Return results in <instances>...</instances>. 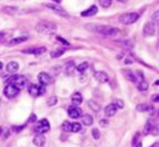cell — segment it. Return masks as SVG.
<instances>
[{"instance_id":"cell-1","label":"cell","mask_w":159,"mask_h":147,"mask_svg":"<svg viewBox=\"0 0 159 147\" xmlns=\"http://www.w3.org/2000/svg\"><path fill=\"white\" fill-rule=\"evenodd\" d=\"M86 28L91 31H94V32H97L104 37H108V38H112V37H116L118 36L119 33V30L117 28H113L110 27V26H102V24H93V23H90V24H86Z\"/></svg>"},{"instance_id":"cell-2","label":"cell","mask_w":159,"mask_h":147,"mask_svg":"<svg viewBox=\"0 0 159 147\" xmlns=\"http://www.w3.org/2000/svg\"><path fill=\"white\" fill-rule=\"evenodd\" d=\"M35 30L41 34L52 36L56 32V24L50 21H41L35 26Z\"/></svg>"},{"instance_id":"cell-3","label":"cell","mask_w":159,"mask_h":147,"mask_svg":"<svg viewBox=\"0 0 159 147\" xmlns=\"http://www.w3.org/2000/svg\"><path fill=\"white\" fill-rule=\"evenodd\" d=\"M138 19H139V15L137 12H127L122 15L118 20L122 24H132V23H135Z\"/></svg>"},{"instance_id":"cell-4","label":"cell","mask_w":159,"mask_h":147,"mask_svg":"<svg viewBox=\"0 0 159 147\" xmlns=\"http://www.w3.org/2000/svg\"><path fill=\"white\" fill-rule=\"evenodd\" d=\"M50 131V123L47 118H42L37 123V125L34 127V132L37 134H44L47 132Z\"/></svg>"},{"instance_id":"cell-5","label":"cell","mask_w":159,"mask_h":147,"mask_svg":"<svg viewBox=\"0 0 159 147\" xmlns=\"http://www.w3.org/2000/svg\"><path fill=\"white\" fill-rule=\"evenodd\" d=\"M20 91H21V90H20L19 87H17L15 84L9 83V84H7V86L5 87L3 94H5L8 98H16L17 95L20 93Z\"/></svg>"},{"instance_id":"cell-6","label":"cell","mask_w":159,"mask_h":147,"mask_svg":"<svg viewBox=\"0 0 159 147\" xmlns=\"http://www.w3.org/2000/svg\"><path fill=\"white\" fill-rule=\"evenodd\" d=\"M45 93V88L41 84H31L29 86V94L32 98H38L40 95H43Z\"/></svg>"},{"instance_id":"cell-7","label":"cell","mask_w":159,"mask_h":147,"mask_svg":"<svg viewBox=\"0 0 159 147\" xmlns=\"http://www.w3.org/2000/svg\"><path fill=\"white\" fill-rule=\"evenodd\" d=\"M62 130L64 132L78 133V132L82 131V125L80 123H69V122H65L63 124V126H62Z\"/></svg>"},{"instance_id":"cell-8","label":"cell","mask_w":159,"mask_h":147,"mask_svg":"<svg viewBox=\"0 0 159 147\" xmlns=\"http://www.w3.org/2000/svg\"><path fill=\"white\" fill-rule=\"evenodd\" d=\"M9 83H12V84H15L17 87H19L20 90L23 88V87L26 86V84H27V79L24 77V76H12L10 79H8V81Z\"/></svg>"},{"instance_id":"cell-9","label":"cell","mask_w":159,"mask_h":147,"mask_svg":"<svg viewBox=\"0 0 159 147\" xmlns=\"http://www.w3.org/2000/svg\"><path fill=\"white\" fill-rule=\"evenodd\" d=\"M143 32L145 37H153L156 32V26L154 22H147L145 23L143 29Z\"/></svg>"},{"instance_id":"cell-10","label":"cell","mask_w":159,"mask_h":147,"mask_svg":"<svg viewBox=\"0 0 159 147\" xmlns=\"http://www.w3.org/2000/svg\"><path fill=\"white\" fill-rule=\"evenodd\" d=\"M45 7L49 8L50 10H52L53 12H55V13H58L59 16L65 17V18L69 17V13H67L64 9H62L61 7H59L58 5H53V3H45Z\"/></svg>"},{"instance_id":"cell-11","label":"cell","mask_w":159,"mask_h":147,"mask_svg":"<svg viewBox=\"0 0 159 147\" xmlns=\"http://www.w3.org/2000/svg\"><path fill=\"white\" fill-rule=\"evenodd\" d=\"M38 80H39V82H40L41 85L45 86V85H48V84H50V83L52 82V77H51L50 74H48V73H45V72H41V73H39Z\"/></svg>"},{"instance_id":"cell-12","label":"cell","mask_w":159,"mask_h":147,"mask_svg":"<svg viewBox=\"0 0 159 147\" xmlns=\"http://www.w3.org/2000/svg\"><path fill=\"white\" fill-rule=\"evenodd\" d=\"M67 114L71 118H78L82 115V109H78L77 106H70L67 109Z\"/></svg>"},{"instance_id":"cell-13","label":"cell","mask_w":159,"mask_h":147,"mask_svg":"<svg viewBox=\"0 0 159 147\" xmlns=\"http://www.w3.org/2000/svg\"><path fill=\"white\" fill-rule=\"evenodd\" d=\"M94 77L96 81H99V83H107L110 81V76L107 75V73H105L103 71H97L94 73Z\"/></svg>"},{"instance_id":"cell-14","label":"cell","mask_w":159,"mask_h":147,"mask_svg":"<svg viewBox=\"0 0 159 147\" xmlns=\"http://www.w3.org/2000/svg\"><path fill=\"white\" fill-rule=\"evenodd\" d=\"M23 53L26 54H33V55H41L47 52V48L45 47H40V48H35V49H28V50H23L22 51Z\"/></svg>"},{"instance_id":"cell-15","label":"cell","mask_w":159,"mask_h":147,"mask_svg":"<svg viewBox=\"0 0 159 147\" xmlns=\"http://www.w3.org/2000/svg\"><path fill=\"white\" fill-rule=\"evenodd\" d=\"M97 11H99L97 7H96V6H92V7H90L88 9H86V10L82 11L81 16H82V17H92V16H95V15L97 13Z\"/></svg>"},{"instance_id":"cell-16","label":"cell","mask_w":159,"mask_h":147,"mask_svg":"<svg viewBox=\"0 0 159 147\" xmlns=\"http://www.w3.org/2000/svg\"><path fill=\"white\" fill-rule=\"evenodd\" d=\"M117 113V107H116L114 104H110L105 107V115L107 117H112Z\"/></svg>"},{"instance_id":"cell-17","label":"cell","mask_w":159,"mask_h":147,"mask_svg":"<svg viewBox=\"0 0 159 147\" xmlns=\"http://www.w3.org/2000/svg\"><path fill=\"white\" fill-rule=\"evenodd\" d=\"M33 144L37 147H42L45 144V137L42 134H38L37 136L33 138Z\"/></svg>"},{"instance_id":"cell-18","label":"cell","mask_w":159,"mask_h":147,"mask_svg":"<svg viewBox=\"0 0 159 147\" xmlns=\"http://www.w3.org/2000/svg\"><path fill=\"white\" fill-rule=\"evenodd\" d=\"M123 74L125 75L128 81L133 82V83H136L137 82V77L135 75V73L132 71V70H123Z\"/></svg>"},{"instance_id":"cell-19","label":"cell","mask_w":159,"mask_h":147,"mask_svg":"<svg viewBox=\"0 0 159 147\" xmlns=\"http://www.w3.org/2000/svg\"><path fill=\"white\" fill-rule=\"evenodd\" d=\"M19 63L18 62H15V61H11L9 62L7 65H6V70L9 72V73H13V72H16L19 70Z\"/></svg>"},{"instance_id":"cell-20","label":"cell","mask_w":159,"mask_h":147,"mask_svg":"<svg viewBox=\"0 0 159 147\" xmlns=\"http://www.w3.org/2000/svg\"><path fill=\"white\" fill-rule=\"evenodd\" d=\"M28 40V37H24V36H22V37H18V38H15L10 40L9 41V45H17V44H20L22 42H26Z\"/></svg>"},{"instance_id":"cell-21","label":"cell","mask_w":159,"mask_h":147,"mask_svg":"<svg viewBox=\"0 0 159 147\" xmlns=\"http://www.w3.org/2000/svg\"><path fill=\"white\" fill-rule=\"evenodd\" d=\"M71 100H72V103L74 104V105H80V104H82L83 102V98L80 93H74V94L72 95Z\"/></svg>"},{"instance_id":"cell-22","label":"cell","mask_w":159,"mask_h":147,"mask_svg":"<svg viewBox=\"0 0 159 147\" xmlns=\"http://www.w3.org/2000/svg\"><path fill=\"white\" fill-rule=\"evenodd\" d=\"M87 106L92 109L93 112H99L101 111V105L97 102H95L93 100H90L87 102Z\"/></svg>"},{"instance_id":"cell-23","label":"cell","mask_w":159,"mask_h":147,"mask_svg":"<svg viewBox=\"0 0 159 147\" xmlns=\"http://www.w3.org/2000/svg\"><path fill=\"white\" fill-rule=\"evenodd\" d=\"M136 85H137L138 90H139V91H143V92L144 91H147V88H148V83L145 81V79L136 82Z\"/></svg>"},{"instance_id":"cell-24","label":"cell","mask_w":159,"mask_h":147,"mask_svg":"<svg viewBox=\"0 0 159 147\" xmlns=\"http://www.w3.org/2000/svg\"><path fill=\"white\" fill-rule=\"evenodd\" d=\"M74 70H75V63H74L73 61L69 62V63H67V64L65 65V73L67 74V75L72 74Z\"/></svg>"},{"instance_id":"cell-25","label":"cell","mask_w":159,"mask_h":147,"mask_svg":"<svg viewBox=\"0 0 159 147\" xmlns=\"http://www.w3.org/2000/svg\"><path fill=\"white\" fill-rule=\"evenodd\" d=\"M136 109H137L138 112H148V111L151 109V106L148 105V104H146V103L138 104L137 106H136Z\"/></svg>"},{"instance_id":"cell-26","label":"cell","mask_w":159,"mask_h":147,"mask_svg":"<svg viewBox=\"0 0 159 147\" xmlns=\"http://www.w3.org/2000/svg\"><path fill=\"white\" fill-rule=\"evenodd\" d=\"M82 123L86 126H91L93 124V117L91 115H84L82 117Z\"/></svg>"},{"instance_id":"cell-27","label":"cell","mask_w":159,"mask_h":147,"mask_svg":"<svg viewBox=\"0 0 159 147\" xmlns=\"http://www.w3.org/2000/svg\"><path fill=\"white\" fill-rule=\"evenodd\" d=\"M154 130V124L153 122H147L146 125H145V128H144V135H148L150 134Z\"/></svg>"},{"instance_id":"cell-28","label":"cell","mask_w":159,"mask_h":147,"mask_svg":"<svg viewBox=\"0 0 159 147\" xmlns=\"http://www.w3.org/2000/svg\"><path fill=\"white\" fill-rule=\"evenodd\" d=\"M88 69V63L87 62H82L80 65H77V68H76V71H77V73H80V74H83L84 72L86 71Z\"/></svg>"},{"instance_id":"cell-29","label":"cell","mask_w":159,"mask_h":147,"mask_svg":"<svg viewBox=\"0 0 159 147\" xmlns=\"http://www.w3.org/2000/svg\"><path fill=\"white\" fill-rule=\"evenodd\" d=\"M64 54V50H55V51H52L51 52V58L53 59H56V58H60L62 55Z\"/></svg>"},{"instance_id":"cell-30","label":"cell","mask_w":159,"mask_h":147,"mask_svg":"<svg viewBox=\"0 0 159 147\" xmlns=\"http://www.w3.org/2000/svg\"><path fill=\"white\" fill-rule=\"evenodd\" d=\"M3 11L13 15V13H18V12H19V8H17V7H5V8H3Z\"/></svg>"},{"instance_id":"cell-31","label":"cell","mask_w":159,"mask_h":147,"mask_svg":"<svg viewBox=\"0 0 159 147\" xmlns=\"http://www.w3.org/2000/svg\"><path fill=\"white\" fill-rule=\"evenodd\" d=\"M99 2L103 8H108L112 5V0H99Z\"/></svg>"},{"instance_id":"cell-32","label":"cell","mask_w":159,"mask_h":147,"mask_svg":"<svg viewBox=\"0 0 159 147\" xmlns=\"http://www.w3.org/2000/svg\"><path fill=\"white\" fill-rule=\"evenodd\" d=\"M114 105H115L117 109H123L124 107V102L122 101V100H119V98H116V100H114Z\"/></svg>"},{"instance_id":"cell-33","label":"cell","mask_w":159,"mask_h":147,"mask_svg":"<svg viewBox=\"0 0 159 147\" xmlns=\"http://www.w3.org/2000/svg\"><path fill=\"white\" fill-rule=\"evenodd\" d=\"M159 20V11H155L154 15L151 16V22H154V23H156V22H158Z\"/></svg>"},{"instance_id":"cell-34","label":"cell","mask_w":159,"mask_h":147,"mask_svg":"<svg viewBox=\"0 0 159 147\" xmlns=\"http://www.w3.org/2000/svg\"><path fill=\"white\" fill-rule=\"evenodd\" d=\"M92 136H93L94 139H99V137H101V134H99V131L97 128H94L93 131H92Z\"/></svg>"},{"instance_id":"cell-35","label":"cell","mask_w":159,"mask_h":147,"mask_svg":"<svg viewBox=\"0 0 159 147\" xmlns=\"http://www.w3.org/2000/svg\"><path fill=\"white\" fill-rule=\"evenodd\" d=\"M56 102H58V98H55V96H52V98H49V101H48V105H49V106H53V105L56 104Z\"/></svg>"},{"instance_id":"cell-36","label":"cell","mask_w":159,"mask_h":147,"mask_svg":"<svg viewBox=\"0 0 159 147\" xmlns=\"http://www.w3.org/2000/svg\"><path fill=\"white\" fill-rule=\"evenodd\" d=\"M138 138H139V133H136V135H135V137L133 138V142H132V145H133V146H135V145L137 144Z\"/></svg>"},{"instance_id":"cell-37","label":"cell","mask_w":159,"mask_h":147,"mask_svg":"<svg viewBox=\"0 0 159 147\" xmlns=\"http://www.w3.org/2000/svg\"><path fill=\"white\" fill-rule=\"evenodd\" d=\"M35 120H37V115H35V114H31L30 118L27 121V123H33V122H35Z\"/></svg>"},{"instance_id":"cell-38","label":"cell","mask_w":159,"mask_h":147,"mask_svg":"<svg viewBox=\"0 0 159 147\" xmlns=\"http://www.w3.org/2000/svg\"><path fill=\"white\" fill-rule=\"evenodd\" d=\"M99 124H101V126L105 127V126L108 125V122H107L106 120H102V121H99Z\"/></svg>"},{"instance_id":"cell-39","label":"cell","mask_w":159,"mask_h":147,"mask_svg":"<svg viewBox=\"0 0 159 147\" xmlns=\"http://www.w3.org/2000/svg\"><path fill=\"white\" fill-rule=\"evenodd\" d=\"M151 100H153V102H158L159 101V95L158 94H154V95H153V98H151Z\"/></svg>"},{"instance_id":"cell-40","label":"cell","mask_w":159,"mask_h":147,"mask_svg":"<svg viewBox=\"0 0 159 147\" xmlns=\"http://www.w3.org/2000/svg\"><path fill=\"white\" fill-rule=\"evenodd\" d=\"M6 38V34L3 32H0V42H3Z\"/></svg>"},{"instance_id":"cell-41","label":"cell","mask_w":159,"mask_h":147,"mask_svg":"<svg viewBox=\"0 0 159 147\" xmlns=\"http://www.w3.org/2000/svg\"><path fill=\"white\" fill-rule=\"evenodd\" d=\"M58 40H59V41H61V42H63V43L65 44V45H69V42H67V41H65V40H64V39H62V38H60V37H58Z\"/></svg>"},{"instance_id":"cell-42","label":"cell","mask_w":159,"mask_h":147,"mask_svg":"<svg viewBox=\"0 0 159 147\" xmlns=\"http://www.w3.org/2000/svg\"><path fill=\"white\" fill-rule=\"evenodd\" d=\"M136 147H143V144H142V143H138V145Z\"/></svg>"},{"instance_id":"cell-43","label":"cell","mask_w":159,"mask_h":147,"mask_svg":"<svg viewBox=\"0 0 159 147\" xmlns=\"http://www.w3.org/2000/svg\"><path fill=\"white\" fill-rule=\"evenodd\" d=\"M53 1H55L56 3H60V2H61V1H62V0H53Z\"/></svg>"},{"instance_id":"cell-44","label":"cell","mask_w":159,"mask_h":147,"mask_svg":"<svg viewBox=\"0 0 159 147\" xmlns=\"http://www.w3.org/2000/svg\"><path fill=\"white\" fill-rule=\"evenodd\" d=\"M2 66H3V64H2V62L0 61V70H1V68H2Z\"/></svg>"},{"instance_id":"cell-45","label":"cell","mask_w":159,"mask_h":147,"mask_svg":"<svg viewBox=\"0 0 159 147\" xmlns=\"http://www.w3.org/2000/svg\"><path fill=\"white\" fill-rule=\"evenodd\" d=\"M117 1H119V2H126L127 0H117Z\"/></svg>"},{"instance_id":"cell-46","label":"cell","mask_w":159,"mask_h":147,"mask_svg":"<svg viewBox=\"0 0 159 147\" xmlns=\"http://www.w3.org/2000/svg\"><path fill=\"white\" fill-rule=\"evenodd\" d=\"M153 147H158V144L156 143V144H155V145H154V146H153Z\"/></svg>"}]
</instances>
